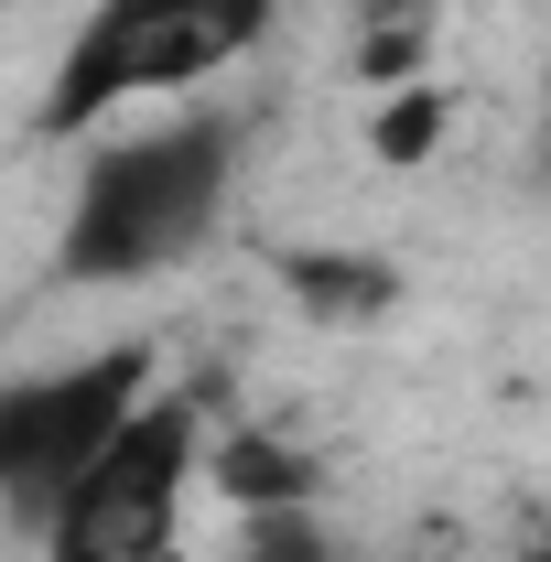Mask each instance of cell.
Returning <instances> with one entry per match:
<instances>
[{"label": "cell", "instance_id": "1", "mask_svg": "<svg viewBox=\"0 0 551 562\" xmlns=\"http://www.w3.org/2000/svg\"><path fill=\"white\" fill-rule=\"evenodd\" d=\"M238 173V120H151L109 140L76 184L66 216V281H151L173 271L227 206Z\"/></svg>", "mask_w": 551, "mask_h": 562}, {"label": "cell", "instance_id": "2", "mask_svg": "<svg viewBox=\"0 0 551 562\" xmlns=\"http://www.w3.org/2000/svg\"><path fill=\"white\" fill-rule=\"evenodd\" d=\"M281 0H87L66 66L44 87V131H87L131 98H173L206 87L216 66H238L271 33Z\"/></svg>", "mask_w": 551, "mask_h": 562}, {"label": "cell", "instance_id": "3", "mask_svg": "<svg viewBox=\"0 0 551 562\" xmlns=\"http://www.w3.org/2000/svg\"><path fill=\"white\" fill-rule=\"evenodd\" d=\"M195 454H206L195 401H184V390H151V401L109 432V454L55 497L44 562H162V552H173V519H184Z\"/></svg>", "mask_w": 551, "mask_h": 562}, {"label": "cell", "instance_id": "4", "mask_svg": "<svg viewBox=\"0 0 551 562\" xmlns=\"http://www.w3.org/2000/svg\"><path fill=\"white\" fill-rule=\"evenodd\" d=\"M151 401V357L140 347H98L76 368H33L0 390V508L22 530L55 519V497L109 454V432Z\"/></svg>", "mask_w": 551, "mask_h": 562}, {"label": "cell", "instance_id": "5", "mask_svg": "<svg viewBox=\"0 0 551 562\" xmlns=\"http://www.w3.org/2000/svg\"><path fill=\"white\" fill-rule=\"evenodd\" d=\"M216 476L238 508H314V465L281 443V432H238L227 454H216Z\"/></svg>", "mask_w": 551, "mask_h": 562}, {"label": "cell", "instance_id": "6", "mask_svg": "<svg viewBox=\"0 0 551 562\" xmlns=\"http://www.w3.org/2000/svg\"><path fill=\"white\" fill-rule=\"evenodd\" d=\"M292 292H303L314 314H379L401 281H390V260H357V249H303V260H292Z\"/></svg>", "mask_w": 551, "mask_h": 562}, {"label": "cell", "instance_id": "7", "mask_svg": "<svg viewBox=\"0 0 551 562\" xmlns=\"http://www.w3.org/2000/svg\"><path fill=\"white\" fill-rule=\"evenodd\" d=\"M238 562H346V552L325 541V519H314V508H249Z\"/></svg>", "mask_w": 551, "mask_h": 562}, {"label": "cell", "instance_id": "8", "mask_svg": "<svg viewBox=\"0 0 551 562\" xmlns=\"http://www.w3.org/2000/svg\"><path fill=\"white\" fill-rule=\"evenodd\" d=\"M432 140H443V98H432V87H412V98L379 109V151H390V162H421Z\"/></svg>", "mask_w": 551, "mask_h": 562}, {"label": "cell", "instance_id": "9", "mask_svg": "<svg viewBox=\"0 0 551 562\" xmlns=\"http://www.w3.org/2000/svg\"><path fill=\"white\" fill-rule=\"evenodd\" d=\"M519 562H551V530H541V541H530V552H519Z\"/></svg>", "mask_w": 551, "mask_h": 562}]
</instances>
